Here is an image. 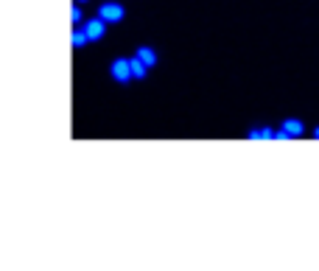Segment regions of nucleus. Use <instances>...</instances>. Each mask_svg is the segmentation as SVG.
<instances>
[{
    "label": "nucleus",
    "mask_w": 319,
    "mask_h": 271,
    "mask_svg": "<svg viewBox=\"0 0 319 271\" xmlns=\"http://www.w3.org/2000/svg\"><path fill=\"white\" fill-rule=\"evenodd\" d=\"M123 14H126L123 6H121V3H115V0H104V3L98 6V17L106 22V25H109V22H121Z\"/></svg>",
    "instance_id": "1"
},
{
    "label": "nucleus",
    "mask_w": 319,
    "mask_h": 271,
    "mask_svg": "<svg viewBox=\"0 0 319 271\" xmlns=\"http://www.w3.org/2000/svg\"><path fill=\"white\" fill-rule=\"evenodd\" d=\"M109 73H112V79H115V81L126 84V81L132 79V70H129V59H115L112 67H109Z\"/></svg>",
    "instance_id": "2"
},
{
    "label": "nucleus",
    "mask_w": 319,
    "mask_h": 271,
    "mask_svg": "<svg viewBox=\"0 0 319 271\" xmlns=\"http://www.w3.org/2000/svg\"><path fill=\"white\" fill-rule=\"evenodd\" d=\"M81 31H84V34H87V39L92 42V39H101V36H104V31H106V22L98 17V20H90V22H84V28H81Z\"/></svg>",
    "instance_id": "3"
},
{
    "label": "nucleus",
    "mask_w": 319,
    "mask_h": 271,
    "mask_svg": "<svg viewBox=\"0 0 319 271\" xmlns=\"http://www.w3.org/2000/svg\"><path fill=\"white\" fill-rule=\"evenodd\" d=\"M135 56L140 59V62L146 64V67H154V64H157V53H154V48H149V45H140Z\"/></svg>",
    "instance_id": "4"
},
{
    "label": "nucleus",
    "mask_w": 319,
    "mask_h": 271,
    "mask_svg": "<svg viewBox=\"0 0 319 271\" xmlns=\"http://www.w3.org/2000/svg\"><path fill=\"white\" fill-rule=\"evenodd\" d=\"M283 132L289 137H300L305 132V126H303V121H297V118H289V121H283Z\"/></svg>",
    "instance_id": "5"
},
{
    "label": "nucleus",
    "mask_w": 319,
    "mask_h": 271,
    "mask_svg": "<svg viewBox=\"0 0 319 271\" xmlns=\"http://www.w3.org/2000/svg\"><path fill=\"white\" fill-rule=\"evenodd\" d=\"M129 70H132V79H146V73H149V67L140 62L137 56L129 59Z\"/></svg>",
    "instance_id": "6"
},
{
    "label": "nucleus",
    "mask_w": 319,
    "mask_h": 271,
    "mask_svg": "<svg viewBox=\"0 0 319 271\" xmlns=\"http://www.w3.org/2000/svg\"><path fill=\"white\" fill-rule=\"evenodd\" d=\"M247 137L249 140H275V129H252Z\"/></svg>",
    "instance_id": "7"
},
{
    "label": "nucleus",
    "mask_w": 319,
    "mask_h": 271,
    "mask_svg": "<svg viewBox=\"0 0 319 271\" xmlns=\"http://www.w3.org/2000/svg\"><path fill=\"white\" fill-rule=\"evenodd\" d=\"M70 42H73V48H84L90 39H87V34L81 28H73V34H70Z\"/></svg>",
    "instance_id": "8"
},
{
    "label": "nucleus",
    "mask_w": 319,
    "mask_h": 271,
    "mask_svg": "<svg viewBox=\"0 0 319 271\" xmlns=\"http://www.w3.org/2000/svg\"><path fill=\"white\" fill-rule=\"evenodd\" d=\"M70 20H73V22H81V8H78V6L70 8Z\"/></svg>",
    "instance_id": "9"
},
{
    "label": "nucleus",
    "mask_w": 319,
    "mask_h": 271,
    "mask_svg": "<svg viewBox=\"0 0 319 271\" xmlns=\"http://www.w3.org/2000/svg\"><path fill=\"white\" fill-rule=\"evenodd\" d=\"M275 140H291V137H289V135H286L283 129H280V132H275Z\"/></svg>",
    "instance_id": "10"
},
{
    "label": "nucleus",
    "mask_w": 319,
    "mask_h": 271,
    "mask_svg": "<svg viewBox=\"0 0 319 271\" xmlns=\"http://www.w3.org/2000/svg\"><path fill=\"white\" fill-rule=\"evenodd\" d=\"M314 137H317V140H319V126H317V129H314Z\"/></svg>",
    "instance_id": "11"
},
{
    "label": "nucleus",
    "mask_w": 319,
    "mask_h": 271,
    "mask_svg": "<svg viewBox=\"0 0 319 271\" xmlns=\"http://www.w3.org/2000/svg\"><path fill=\"white\" fill-rule=\"evenodd\" d=\"M78 3H87V0H78Z\"/></svg>",
    "instance_id": "12"
}]
</instances>
